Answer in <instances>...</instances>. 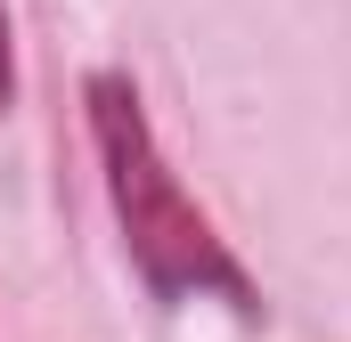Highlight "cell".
Instances as JSON below:
<instances>
[{"label":"cell","mask_w":351,"mask_h":342,"mask_svg":"<svg viewBox=\"0 0 351 342\" xmlns=\"http://www.w3.org/2000/svg\"><path fill=\"white\" fill-rule=\"evenodd\" d=\"M90 131H98V163H106V187H114V212H123V237H131L139 277L156 293H172V302L221 293V302L254 310L245 269L229 261V245L213 237V220L188 204V187L172 179V163L156 155L131 82H114V74L90 82Z\"/></svg>","instance_id":"6da1fadb"},{"label":"cell","mask_w":351,"mask_h":342,"mask_svg":"<svg viewBox=\"0 0 351 342\" xmlns=\"http://www.w3.org/2000/svg\"><path fill=\"white\" fill-rule=\"evenodd\" d=\"M0 98H8V8H0Z\"/></svg>","instance_id":"7a4b0ae2"}]
</instances>
